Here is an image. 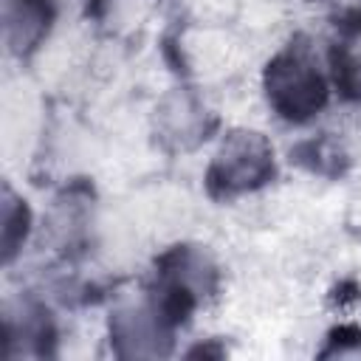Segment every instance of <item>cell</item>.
<instances>
[{
    "label": "cell",
    "mask_w": 361,
    "mask_h": 361,
    "mask_svg": "<svg viewBox=\"0 0 361 361\" xmlns=\"http://www.w3.org/2000/svg\"><path fill=\"white\" fill-rule=\"evenodd\" d=\"M268 104L279 118L302 124L327 104V82L305 37H293L265 68Z\"/></svg>",
    "instance_id": "cell-1"
},
{
    "label": "cell",
    "mask_w": 361,
    "mask_h": 361,
    "mask_svg": "<svg viewBox=\"0 0 361 361\" xmlns=\"http://www.w3.org/2000/svg\"><path fill=\"white\" fill-rule=\"evenodd\" d=\"M274 178V149L251 130H234L226 135L220 152L206 172V189L217 200H228L240 192L259 189Z\"/></svg>",
    "instance_id": "cell-2"
},
{
    "label": "cell",
    "mask_w": 361,
    "mask_h": 361,
    "mask_svg": "<svg viewBox=\"0 0 361 361\" xmlns=\"http://www.w3.org/2000/svg\"><path fill=\"white\" fill-rule=\"evenodd\" d=\"M54 17H56L54 0H6L3 31L8 51L17 56H28L31 51H37Z\"/></svg>",
    "instance_id": "cell-3"
},
{
    "label": "cell",
    "mask_w": 361,
    "mask_h": 361,
    "mask_svg": "<svg viewBox=\"0 0 361 361\" xmlns=\"http://www.w3.org/2000/svg\"><path fill=\"white\" fill-rule=\"evenodd\" d=\"M28 223H31V212H28L25 200L14 197L6 189V197H3V259L6 262H11V257L23 245V240L28 234Z\"/></svg>",
    "instance_id": "cell-4"
}]
</instances>
